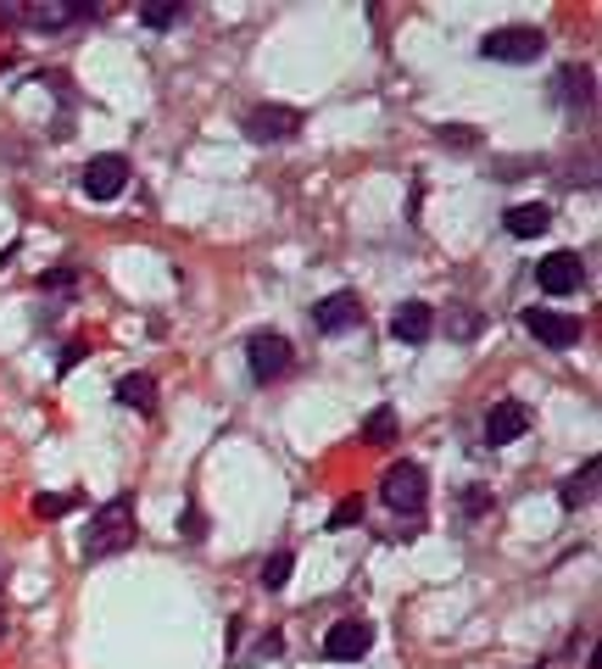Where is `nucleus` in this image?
I'll return each instance as SVG.
<instances>
[{"instance_id": "obj_4", "label": "nucleus", "mask_w": 602, "mask_h": 669, "mask_svg": "<svg viewBox=\"0 0 602 669\" xmlns=\"http://www.w3.org/2000/svg\"><path fill=\"white\" fill-rule=\"evenodd\" d=\"M425 497H430V486H425V469H419V463L402 458V463L385 469V481H380V502H385V508H396V513H419Z\"/></svg>"}, {"instance_id": "obj_20", "label": "nucleus", "mask_w": 602, "mask_h": 669, "mask_svg": "<svg viewBox=\"0 0 602 669\" xmlns=\"http://www.w3.org/2000/svg\"><path fill=\"white\" fill-rule=\"evenodd\" d=\"M73 17H78V7H28V23H39V28H62Z\"/></svg>"}, {"instance_id": "obj_7", "label": "nucleus", "mask_w": 602, "mask_h": 669, "mask_svg": "<svg viewBox=\"0 0 602 669\" xmlns=\"http://www.w3.org/2000/svg\"><path fill=\"white\" fill-rule=\"evenodd\" d=\"M525 329L536 334L541 346H552V352H569L580 341V318L575 313H558V307H530L525 313Z\"/></svg>"}, {"instance_id": "obj_1", "label": "nucleus", "mask_w": 602, "mask_h": 669, "mask_svg": "<svg viewBox=\"0 0 602 669\" xmlns=\"http://www.w3.org/2000/svg\"><path fill=\"white\" fill-rule=\"evenodd\" d=\"M134 542V497H112L96 508V519H89L84 531V558H118L123 547Z\"/></svg>"}, {"instance_id": "obj_16", "label": "nucleus", "mask_w": 602, "mask_h": 669, "mask_svg": "<svg viewBox=\"0 0 602 669\" xmlns=\"http://www.w3.org/2000/svg\"><path fill=\"white\" fill-rule=\"evenodd\" d=\"M558 95H564L569 107H586V101H591V73H586V68H575V62H569V68H558Z\"/></svg>"}, {"instance_id": "obj_17", "label": "nucleus", "mask_w": 602, "mask_h": 669, "mask_svg": "<svg viewBox=\"0 0 602 669\" xmlns=\"http://www.w3.org/2000/svg\"><path fill=\"white\" fill-rule=\"evenodd\" d=\"M291 569H296V558H291V552H273V558L262 563V575H257V581H262L268 592H280V586L291 581Z\"/></svg>"}, {"instance_id": "obj_21", "label": "nucleus", "mask_w": 602, "mask_h": 669, "mask_svg": "<svg viewBox=\"0 0 602 669\" xmlns=\"http://www.w3.org/2000/svg\"><path fill=\"white\" fill-rule=\"evenodd\" d=\"M435 139H441V146H457V151H475V146H480V134H475V129H463V123H446Z\"/></svg>"}, {"instance_id": "obj_8", "label": "nucleus", "mask_w": 602, "mask_h": 669, "mask_svg": "<svg viewBox=\"0 0 602 669\" xmlns=\"http://www.w3.org/2000/svg\"><path fill=\"white\" fill-rule=\"evenodd\" d=\"M246 134L257 139V146H280V139H296L302 134V112L296 107H251L246 112Z\"/></svg>"}, {"instance_id": "obj_27", "label": "nucleus", "mask_w": 602, "mask_h": 669, "mask_svg": "<svg viewBox=\"0 0 602 669\" xmlns=\"http://www.w3.org/2000/svg\"><path fill=\"white\" fill-rule=\"evenodd\" d=\"M184 536H191V542H201V513H196V508L184 513Z\"/></svg>"}, {"instance_id": "obj_19", "label": "nucleus", "mask_w": 602, "mask_h": 669, "mask_svg": "<svg viewBox=\"0 0 602 669\" xmlns=\"http://www.w3.org/2000/svg\"><path fill=\"white\" fill-rule=\"evenodd\" d=\"M446 329L457 334V341H475V334H480V313H475V307H452Z\"/></svg>"}, {"instance_id": "obj_14", "label": "nucleus", "mask_w": 602, "mask_h": 669, "mask_svg": "<svg viewBox=\"0 0 602 669\" xmlns=\"http://www.w3.org/2000/svg\"><path fill=\"white\" fill-rule=\"evenodd\" d=\"M591 497H597V458H586V463L569 474V481L558 486V502H564L569 513H575V508H586Z\"/></svg>"}, {"instance_id": "obj_22", "label": "nucleus", "mask_w": 602, "mask_h": 669, "mask_svg": "<svg viewBox=\"0 0 602 669\" xmlns=\"http://www.w3.org/2000/svg\"><path fill=\"white\" fill-rule=\"evenodd\" d=\"M363 519V497H346V502H335V513H330V531H346V524H357Z\"/></svg>"}, {"instance_id": "obj_2", "label": "nucleus", "mask_w": 602, "mask_h": 669, "mask_svg": "<svg viewBox=\"0 0 602 669\" xmlns=\"http://www.w3.org/2000/svg\"><path fill=\"white\" fill-rule=\"evenodd\" d=\"M546 51V34L541 28H491L486 39H480V57L486 62H507V68H525V62H536Z\"/></svg>"}, {"instance_id": "obj_5", "label": "nucleus", "mask_w": 602, "mask_h": 669, "mask_svg": "<svg viewBox=\"0 0 602 669\" xmlns=\"http://www.w3.org/2000/svg\"><path fill=\"white\" fill-rule=\"evenodd\" d=\"M78 184H84V196H89V202H118L123 190H128V162H123L118 151H107V157H89Z\"/></svg>"}, {"instance_id": "obj_6", "label": "nucleus", "mask_w": 602, "mask_h": 669, "mask_svg": "<svg viewBox=\"0 0 602 669\" xmlns=\"http://www.w3.org/2000/svg\"><path fill=\"white\" fill-rule=\"evenodd\" d=\"M536 284L546 296H575L580 284H586V263H580V252H546L541 263H536Z\"/></svg>"}, {"instance_id": "obj_11", "label": "nucleus", "mask_w": 602, "mask_h": 669, "mask_svg": "<svg viewBox=\"0 0 602 669\" xmlns=\"http://www.w3.org/2000/svg\"><path fill=\"white\" fill-rule=\"evenodd\" d=\"M391 334H396V341H407V346H425L430 334H435V307L430 302H402L396 318H391Z\"/></svg>"}, {"instance_id": "obj_12", "label": "nucleus", "mask_w": 602, "mask_h": 669, "mask_svg": "<svg viewBox=\"0 0 602 669\" xmlns=\"http://www.w3.org/2000/svg\"><path fill=\"white\" fill-rule=\"evenodd\" d=\"M525 429H530V408H525V402H496V408L486 413V441H491V447L519 441Z\"/></svg>"}, {"instance_id": "obj_15", "label": "nucleus", "mask_w": 602, "mask_h": 669, "mask_svg": "<svg viewBox=\"0 0 602 669\" xmlns=\"http://www.w3.org/2000/svg\"><path fill=\"white\" fill-rule=\"evenodd\" d=\"M118 402L134 408V413H151L157 408V379L151 374H123L118 379Z\"/></svg>"}, {"instance_id": "obj_3", "label": "nucleus", "mask_w": 602, "mask_h": 669, "mask_svg": "<svg viewBox=\"0 0 602 669\" xmlns=\"http://www.w3.org/2000/svg\"><path fill=\"white\" fill-rule=\"evenodd\" d=\"M291 363H296V352H291V341H285L280 329H257L251 341H246V368H251L257 386H268V379H285Z\"/></svg>"}, {"instance_id": "obj_23", "label": "nucleus", "mask_w": 602, "mask_h": 669, "mask_svg": "<svg viewBox=\"0 0 602 669\" xmlns=\"http://www.w3.org/2000/svg\"><path fill=\"white\" fill-rule=\"evenodd\" d=\"M140 23L146 28H173L179 23V7H140Z\"/></svg>"}, {"instance_id": "obj_28", "label": "nucleus", "mask_w": 602, "mask_h": 669, "mask_svg": "<svg viewBox=\"0 0 602 669\" xmlns=\"http://www.w3.org/2000/svg\"><path fill=\"white\" fill-rule=\"evenodd\" d=\"M0 631H7V613H0Z\"/></svg>"}, {"instance_id": "obj_13", "label": "nucleus", "mask_w": 602, "mask_h": 669, "mask_svg": "<svg viewBox=\"0 0 602 669\" xmlns=\"http://www.w3.org/2000/svg\"><path fill=\"white\" fill-rule=\"evenodd\" d=\"M502 223H507V234H514V241H536V234H546V229H552V212H546L541 202H525V207L507 212Z\"/></svg>"}, {"instance_id": "obj_25", "label": "nucleus", "mask_w": 602, "mask_h": 669, "mask_svg": "<svg viewBox=\"0 0 602 669\" xmlns=\"http://www.w3.org/2000/svg\"><path fill=\"white\" fill-rule=\"evenodd\" d=\"M73 279H78L73 268H57V273H45L39 284H45V291H67V284H73Z\"/></svg>"}, {"instance_id": "obj_10", "label": "nucleus", "mask_w": 602, "mask_h": 669, "mask_svg": "<svg viewBox=\"0 0 602 669\" xmlns=\"http://www.w3.org/2000/svg\"><path fill=\"white\" fill-rule=\"evenodd\" d=\"M357 324H363L357 291H335V296H323V302L312 307V329H323V334H346V329H357Z\"/></svg>"}, {"instance_id": "obj_9", "label": "nucleus", "mask_w": 602, "mask_h": 669, "mask_svg": "<svg viewBox=\"0 0 602 669\" xmlns=\"http://www.w3.org/2000/svg\"><path fill=\"white\" fill-rule=\"evenodd\" d=\"M368 647H374V625L368 619H335L323 631V658H335V664H357Z\"/></svg>"}, {"instance_id": "obj_26", "label": "nucleus", "mask_w": 602, "mask_h": 669, "mask_svg": "<svg viewBox=\"0 0 602 669\" xmlns=\"http://www.w3.org/2000/svg\"><path fill=\"white\" fill-rule=\"evenodd\" d=\"M67 508H73L67 497H39V502H34V513H51V519H57V513H67Z\"/></svg>"}, {"instance_id": "obj_24", "label": "nucleus", "mask_w": 602, "mask_h": 669, "mask_svg": "<svg viewBox=\"0 0 602 669\" xmlns=\"http://www.w3.org/2000/svg\"><path fill=\"white\" fill-rule=\"evenodd\" d=\"M491 508V491L486 486H469V491H463V513H469V519H480Z\"/></svg>"}, {"instance_id": "obj_18", "label": "nucleus", "mask_w": 602, "mask_h": 669, "mask_svg": "<svg viewBox=\"0 0 602 669\" xmlns=\"http://www.w3.org/2000/svg\"><path fill=\"white\" fill-rule=\"evenodd\" d=\"M363 436L374 441V447H385V441L396 436V413H391V408H374V413H368V424H363Z\"/></svg>"}]
</instances>
